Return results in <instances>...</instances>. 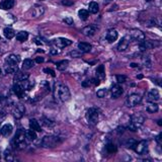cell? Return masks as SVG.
Wrapping results in <instances>:
<instances>
[{
  "label": "cell",
  "instance_id": "cell-26",
  "mask_svg": "<svg viewBox=\"0 0 162 162\" xmlns=\"http://www.w3.org/2000/svg\"><path fill=\"white\" fill-rule=\"evenodd\" d=\"M68 65H69V61H67V60L60 61V62L57 63V69L60 71H64L68 68Z\"/></svg>",
  "mask_w": 162,
  "mask_h": 162
},
{
  "label": "cell",
  "instance_id": "cell-18",
  "mask_svg": "<svg viewBox=\"0 0 162 162\" xmlns=\"http://www.w3.org/2000/svg\"><path fill=\"white\" fill-rule=\"evenodd\" d=\"M96 30H97V28L95 27V25H88V27L83 28L82 33L86 37H91V36H93L95 33H96Z\"/></svg>",
  "mask_w": 162,
  "mask_h": 162
},
{
  "label": "cell",
  "instance_id": "cell-36",
  "mask_svg": "<svg viewBox=\"0 0 162 162\" xmlns=\"http://www.w3.org/2000/svg\"><path fill=\"white\" fill-rule=\"evenodd\" d=\"M4 156H5V160H7V161L13 160V157H12V154H11L10 150H6V151H5Z\"/></svg>",
  "mask_w": 162,
  "mask_h": 162
},
{
  "label": "cell",
  "instance_id": "cell-2",
  "mask_svg": "<svg viewBox=\"0 0 162 162\" xmlns=\"http://www.w3.org/2000/svg\"><path fill=\"white\" fill-rule=\"evenodd\" d=\"M144 121H145V118H144L142 115L137 114V115H132L131 122H130V124H129V129L133 132L137 131V130L143 125Z\"/></svg>",
  "mask_w": 162,
  "mask_h": 162
},
{
  "label": "cell",
  "instance_id": "cell-20",
  "mask_svg": "<svg viewBox=\"0 0 162 162\" xmlns=\"http://www.w3.org/2000/svg\"><path fill=\"white\" fill-rule=\"evenodd\" d=\"M12 130H13L12 126H11L10 124H6V125H4L1 128V130H0V134L2 136H4V137H8V136L12 133Z\"/></svg>",
  "mask_w": 162,
  "mask_h": 162
},
{
  "label": "cell",
  "instance_id": "cell-21",
  "mask_svg": "<svg viewBox=\"0 0 162 162\" xmlns=\"http://www.w3.org/2000/svg\"><path fill=\"white\" fill-rule=\"evenodd\" d=\"M160 98V94L157 89H152L148 93V100L150 101H157Z\"/></svg>",
  "mask_w": 162,
  "mask_h": 162
},
{
  "label": "cell",
  "instance_id": "cell-10",
  "mask_svg": "<svg viewBox=\"0 0 162 162\" xmlns=\"http://www.w3.org/2000/svg\"><path fill=\"white\" fill-rule=\"evenodd\" d=\"M13 92H14V94H15L17 97L22 98L24 96L25 89H24V87L22 86V84L20 82H15V83H14V86H13Z\"/></svg>",
  "mask_w": 162,
  "mask_h": 162
},
{
  "label": "cell",
  "instance_id": "cell-35",
  "mask_svg": "<svg viewBox=\"0 0 162 162\" xmlns=\"http://www.w3.org/2000/svg\"><path fill=\"white\" fill-rule=\"evenodd\" d=\"M106 93H108V90H106L105 88H101V89H99V90L96 92V95H97V97L103 98L106 95Z\"/></svg>",
  "mask_w": 162,
  "mask_h": 162
},
{
  "label": "cell",
  "instance_id": "cell-49",
  "mask_svg": "<svg viewBox=\"0 0 162 162\" xmlns=\"http://www.w3.org/2000/svg\"><path fill=\"white\" fill-rule=\"evenodd\" d=\"M112 1H114V0H105V3L108 4V3H109V2H112Z\"/></svg>",
  "mask_w": 162,
  "mask_h": 162
},
{
  "label": "cell",
  "instance_id": "cell-37",
  "mask_svg": "<svg viewBox=\"0 0 162 162\" xmlns=\"http://www.w3.org/2000/svg\"><path fill=\"white\" fill-rule=\"evenodd\" d=\"M127 79V77L125 76V75H118L117 76V81L118 83H123V82H125Z\"/></svg>",
  "mask_w": 162,
  "mask_h": 162
},
{
  "label": "cell",
  "instance_id": "cell-11",
  "mask_svg": "<svg viewBox=\"0 0 162 162\" xmlns=\"http://www.w3.org/2000/svg\"><path fill=\"white\" fill-rule=\"evenodd\" d=\"M24 112H25V108H24V105H16L15 108L13 109V115L16 118H22Z\"/></svg>",
  "mask_w": 162,
  "mask_h": 162
},
{
  "label": "cell",
  "instance_id": "cell-23",
  "mask_svg": "<svg viewBox=\"0 0 162 162\" xmlns=\"http://www.w3.org/2000/svg\"><path fill=\"white\" fill-rule=\"evenodd\" d=\"M30 128L36 132H42V128H40L39 122L37 120H34V118H31L30 121Z\"/></svg>",
  "mask_w": 162,
  "mask_h": 162
},
{
  "label": "cell",
  "instance_id": "cell-51",
  "mask_svg": "<svg viewBox=\"0 0 162 162\" xmlns=\"http://www.w3.org/2000/svg\"><path fill=\"white\" fill-rule=\"evenodd\" d=\"M0 75H1V69H0Z\"/></svg>",
  "mask_w": 162,
  "mask_h": 162
},
{
  "label": "cell",
  "instance_id": "cell-24",
  "mask_svg": "<svg viewBox=\"0 0 162 162\" xmlns=\"http://www.w3.org/2000/svg\"><path fill=\"white\" fill-rule=\"evenodd\" d=\"M4 69H5V72H6V73H15V72H17V65L7 64V63H5Z\"/></svg>",
  "mask_w": 162,
  "mask_h": 162
},
{
  "label": "cell",
  "instance_id": "cell-40",
  "mask_svg": "<svg viewBox=\"0 0 162 162\" xmlns=\"http://www.w3.org/2000/svg\"><path fill=\"white\" fill-rule=\"evenodd\" d=\"M62 4L67 5V6H70V5L73 4V1H72V0H62Z\"/></svg>",
  "mask_w": 162,
  "mask_h": 162
},
{
  "label": "cell",
  "instance_id": "cell-22",
  "mask_svg": "<svg viewBox=\"0 0 162 162\" xmlns=\"http://www.w3.org/2000/svg\"><path fill=\"white\" fill-rule=\"evenodd\" d=\"M78 49L79 51H81L82 53H88L91 50V45L88 44V43H79L78 44Z\"/></svg>",
  "mask_w": 162,
  "mask_h": 162
},
{
  "label": "cell",
  "instance_id": "cell-6",
  "mask_svg": "<svg viewBox=\"0 0 162 162\" xmlns=\"http://www.w3.org/2000/svg\"><path fill=\"white\" fill-rule=\"evenodd\" d=\"M141 101H142L141 95H139L137 93H133L131 95H129L128 98H127V105L130 106V108H133V106H136L139 103H141Z\"/></svg>",
  "mask_w": 162,
  "mask_h": 162
},
{
  "label": "cell",
  "instance_id": "cell-45",
  "mask_svg": "<svg viewBox=\"0 0 162 162\" xmlns=\"http://www.w3.org/2000/svg\"><path fill=\"white\" fill-rule=\"evenodd\" d=\"M135 144H136V141L135 140H131V141L128 142V144H127V145H128V147H131V148H133Z\"/></svg>",
  "mask_w": 162,
  "mask_h": 162
},
{
  "label": "cell",
  "instance_id": "cell-16",
  "mask_svg": "<svg viewBox=\"0 0 162 162\" xmlns=\"http://www.w3.org/2000/svg\"><path fill=\"white\" fill-rule=\"evenodd\" d=\"M118 37V34L115 30H109L108 33H106V36H105L109 43H114L115 40H117Z\"/></svg>",
  "mask_w": 162,
  "mask_h": 162
},
{
  "label": "cell",
  "instance_id": "cell-47",
  "mask_svg": "<svg viewBox=\"0 0 162 162\" xmlns=\"http://www.w3.org/2000/svg\"><path fill=\"white\" fill-rule=\"evenodd\" d=\"M156 141L158 142V144H161V134L158 135L157 137H156Z\"/></svg>",
  "mask_w": 162,
  "mask_h": 162
},
{
  "label": "cell",
  "instance_id": "cell-38",
  "mask_svg": "<svg viewBox=\"0 0 162 162\" xmlns=\"http://www.w3.org/2000/svg\"><path fill=\"white\" fill-rule=\"evenodd\" d=\"M63 21L65 22V24H73V18L72 17H65L64 19H63Z\"/></svg>",
  "mask_w": 162,
  "mask_h": 162
},
{
  "label": "cell",
  "instance_id": "cell-12",
  "mask_svg": "<svg viewBox=\"0 0 162 162\" xmlns=\"http://www.w3.org/2000/svg\"><path fill=\"white\" fill-rule=\"evenodd\" d=\"M129 45H130V37H123L122 40L118 43V51H120V52L125 51L126 49H128Z\"/></svg>",
  "mask_w": 162,
  "mask_h": 162
},
{
  "label": "cell",
  "instance_id": "cell-7",
  "mask_svg": "<svg viewBox=\"0 0 162 162\" xmlns=\"http://www.w3.org/2000/svg\"><path fill=\"white\" fill-rule=\"evenodd\" d=\"M133 149H134L135 152L138 153V154H144V153L147 152V150H148V144H147L146 141L136 142Z\"/></svg>",
  "mask_w": 162,
  "mask_h": 162
},
{
  "label": "cell",
  "instance_id": "cell-13",
  "mask_svg": "<svg viewBox=\"0 0 162 162\" xmlns=\"http://www.w3.org/2000/svg\"><path fill=\"white\" fill-rule=\"evenodd\" d=\"M45 12V8L43 6H40V5H34L33 7V9H31V15L34 17H40L42 16L43 14Z\"/></svg>",
  "mask_w": 162,
  "mask_h": 162
},
{
  "label": "cell",
  "instance_id": "cell-1",
  "mask_svg": "<svg viewBox=\"0 0 162 162\" xmlns=\"http://www.w3.org/2000/svg\"><path fill=\"white\" fill-rule=\"evenodd\" d=\"M55 96H58V98L63 101V102H66L70 99V90L66 85L60 84V83H56L55 84Z\"/></svg>",
  "mask_w": 162,
  "mask_h": 162
},
{
  "label": "cell",
  "instance_id": "cell-32",
  "mask_svg": "<svg viewBox=\"0 0 162 162\" xmlns=\"http://www.w3.org/2000/svg\"><path fill=\"white\" fill-rule=\"evenodd\" d=\"M34 66V61L31 59H25L22 63V68L24 69H31Z\"/></svg>",
  "mask_w": 162,
  "mask_h": 162
},
{
  "label": "cell",
  "instance_id": "cell-25",
  "mask_svg": "<svg viewBox=\"0 0 162 162\" xmlns=\"http://www.w3.org/2000/svg\"><path fill=\"white\" fill-rule=\"evenodd\" d=\"M96 76L98 79H103L105 77V66L99 65L96 69Z\"/></svg>",
  "mask_w": 162,
  "mask_h": 162
},
{
  "label": "cell",
  "instance_id": "cell-44",
  "mask_svg": "<svg viewBox=\"0 0 162 162\" xmlns=\"http://www.w3.org/2000/svg\"><path fill=\"white\" fill-rule=\"evenodd\" d=\"M43 62H44V58H42V57H37L36 61H34V63H37V64L43 63Z\"/></svg>",
  "mask_w": 162,
  "mask_h": 162
},
{
  "label": "cell",
  "instance_id": "cell-19",
  "mask_svg": "<svg viewBox=\"0 0 162 162\" xmlns=\"http://www.w3.org/2000/svg\"><path fill=\"white\" fill-rule=\"evenodd\" d=\"M20 61V57L18 55H14V54H11L9 55L6 60H5V63H7V64H14V65H17L19 63Z\"/></svg>",
  "mask_w": 162,
  "mask_h": 162
},
{
  "label": "cell",
  "instance_id": "cell-8",
  "mask_svg": "<svg viewBox=\"0 0 162 162\" xmlns=\"http://www.w3.org/2000/svg\"><path fill=\"white\" fill-rule=\"evenodd\" d=\"M52 43H53V45L58 49L66 48V47H68V46H70L72 44V42L70 40L64 39V37H59V39L53 40V42H52Z\"/></svg>",
  "mask_w": 162,
  "mask_h": 162
},
{
  "label": "cell",
  "instance_id": "cell-9",
  "mask_svg": "<svg viewBox=\"0 0 162 162\" xmlns=\"http://www.w3.org/2000/svg\"><path fill=\"white\" fill-rule=\"evenodd\" d=\"M130 39H133L134 40H137V42L141 43L145 40V34H144L143 31H141L140 30H132L130 31Z\"/></svg>",
  "mask_w": 162,
  "mask_h": 162
},
{
  "label": "cell",
  "instance_id": "cell-4",
  "mask_svg": "<svg viewBox=\"0 0 162 162\" xmlns=\"http://www.w3.org/2000/svg\"><path fill=\"white\" fill-rule=\"evenodd\" d=\"M98 118H99V112H98V111L95 108L89 109L87 112H86V118H87V122L92 126H94L97 124Z\"/></svg>",
  "mask_w": 162,
  "mask_h": 162
},
{
  "label": "cell",
  "instance_id": "cell-27",
  "mask_svg": "<svg viewBox=\"0 0 162 162\" xmlns=\"http://www.w3.org/2000/svg\"><path fill=\"white\" fill-rule=\"evenodd\" d=\"M28 37V31H19L18 34H16V40H18V42H24V40H27Z\"/></svg>",
  "mask_w": 162,
  "mask_h": 162
},
{
  "label": "cell",
  "instance_id": "cell-43",
  "mask_svg": "<svg viewBox=\"0 0 162 162\" xmlns=\"http://www.w3.org/2000/svg\"><path fill=\"white\" fill-rule=\"evenodd\" d=\"M60 53V50H58V48H53V49H51V54L52 55H57V54H59Z\"/></svg>",
  "mask_w": 162,
  "mask_h": 162
},
{
  "label": "cell",
  "instance_id": "cell-48",
  "mask_svg": "<svg viewBox=\"0 0 162 162\" xmlns=\"http://www.w3.org/2000/svg\"><path fill=\"white\" fill-rule=\"evenodd\" d=\"M5 100V97L2 94H0V103H2Z\"/></svg>",
  "mask_w": 162,
  "mask_h": 162
},
{
  "label": "cell",
  "instance_id": "cell-50",
  "mask_svg": "<svg viewBox=\"0 0 162 162\" xmlns=\"http://www.w3.org/2000/svg\"><path fill=\"white\" fill-rule=\"evenodd\" d=\"M158 125H159V126H161V125H162V123H161V121H158Z\"/></svg>",
  "mask_w": 162,
  "mask_h": 162
},
{
  "label": "cell",
  "instance_id": "cell-31",
  "mask_svg": "<svg viewBox=\"0 0 162 162\" xmlns=\"http://www.w3.org/2000/svg\"><path fill=\"white\" fill-rule=\"evenodd\" d=\"M147 111L149 112H156L158 111V105L157 103H155L154 101H152V102H149L148 105H147Z\"/></svg>",
  "mask_w": 162,
  "mask_h": 162
},
{
  "label": "cell",
  "instance_id": "cell-46",
  "mask_svg": "<svg viewBox=\"0 0 162 162\" xmlns=\"http://www.w3.org/2000/svg\"><path fill=\"white\" fill-rule=\"evenodd\" d=\"M90 83H91V81L86 80V81H84V82L82 83V85L84 86V87H86V86H89V85H90Z\"/></svg>",
  "mask_w": 162,
  "mask_h": 162
},
{
  "label": "cell",
  "instance_id": "cell-5",
  "mask_svg": "<svg viewBox=\"0 0 162 162\" xmlns=\"http://www.w3.org/2000/svg\"><path fill=\"white\" fill-rule=\"evenodd\" d=\"M61 141H59V138L58 137L47 136V137H44V139L42 140V145L44 147H55Z\"/></svg>",
  "mask_w": 162,
  "mask_h": 162
},
{
  "label": "cell",
  "instance_id": "cell-42",
  "mask_svg": "<svg viewBox=\"0 0 162 162\" xmlns=\"http://www.w3.org/2000/svg\"><path fill=\"white\" fill-rule=\"evenodd\" d=\"M90 81H91L92 83H93L94 85H99L100 84V80L98 79V78H97V79H96V78H93V79L90 80Z\"/></svg>",
  "mask_w": 162,
  "mask_h": 162
},
{
  "label": "cell",
  "instance_id": "cell-39",
  "mask_svg": "<svg viewBox=\"0 0 162 162\" xmlns=\"http://www.w3.org/2000/svg\"><path fill=\"white\" fill-rule=\"evenodd\" d=\"M44 124L46 126H49V127H52V126H54V123L52 121H50V120H48V118H44Z\"/></svg>",
  "mask_w": 162,
  "mask_h": 162
},
{
  "label": "cell",
  "instance_id": "cell-3",
  "mask_svg": "<svg viewBox=\"0 0 162 162\" xmlns=\"http://www.w3.org/2000/svg\"><path fill=\"white\" fill-rule=\"evenodd\" d=\"M25 139H27V137H25V132L20 129L16 132L11 144L13 145L14 148H18V147L25 145Z\"/></svg>",
  "mask_w": 162,
  "mask_h": 162
},
{
  "label": "cell",
  "instance_id": "cell-28",
  "mask_svg": "<svg viewBox=\"0 0 162 162\" xmlns=\"http://www.w3.org/2000/svg\"><path fill=\"white\" fill-rule=\"evenodd\" d=\"M3 33H4L5 37H6V39H8V40H11L12 37H14V36H15V31H14L12 28H4Z\"/></svg>",
  "mask_w": 162,
  "mask_h": 162
},
{
  "label": "cell",
  "instance_id": "cell-29",
  "mask_svg": "<svg viewBox=\"0 0 162 162\" xmlns=\"http://www.w3.org/2000/svg\"><path fill=\"white\" fill-rule=\"evenodd\" d=\"M88 9H89V12L90 13H97L98 10H99V6L96 2L92 1L89 3V6H88Z\"/></svg>",
  "mask_w": 162,
  "mask_h": 162
},
{
  "label": "cell",
  "instance_id": "cell-52",
  "mask_svg": "<svg viewBox=\"0 0 162 162\" xmlns=\"http://www.w3.org/2000/svg\"><path fill=\"white\" fill-rule=\"evenodd\" d=\"M146 1H148V2H149V1H151V0H146Z\"/></svg>",
  "mask_w": 162,
  "mask_h": 162
},
{
  "label": "cell",
  "instance_id": "cell-30",
  "mask_svg": "<svg viewBox=\"0 0 162 162\" xmlns=\"http://www.w3.org/2000/svg\"><path fill=\"white\" fill-rule=\"evenodd\" d=\"M25 137H27L30 141H34L37 139V133L36 131H34V130H28L27 132H25Z\"/></svg>",
  "mask_w": 162,
  "mask_h": 162
},
{
  "label": "cell",
  "instance_id": "cell-15",
  "mask_svg": "<svg viewBox=\"0 0 162 162\" xmlns=\"http://www.w3.org/2000/svg\"><path fill=\"white\" fill-rule=\"evenodd\" d=\"M30 75L28 73H24V72H15V75H14V83L15 82H21V81H24L28 79Z\"/></svg>",
  "mask_w": 162,
  "mask_h": 162
},
{
  "label": "cell",
  "instance_id": "cell-34",
  "mask_svg": "<svg viewBox=\"0 0 162 162\" xmlns=\"http://www.w3.org/2000/svg\"><path fill=\"white\" fill-rule=\"evenodd\" d=\"M106 151L109 153H115V152H117V147H115V145H114V144L109 143L106 145Z\"/></svg>",
  "mask_w": 162,
  "mask_h": 162
},
{
  "label": "cell",
  "instance_id": "cell-41",
  "mask_svg": "<svg viewBox=\"0 0 162 162\" xmlns=\"http://www.w3.org/2000/svg\"><path fill=\"white\" fill-rule=\"evenodd\" d=\"M44 72H45V73H47V74H51L52 76L55 77V72L52 70V69H48V68L47 69H44Z\"/></svg>",
  "mask_w": 162,
  "mask_h": 162
},
{
  "label": "cell",
  "instance_id": "cell-17",
  "mask_svg": "<svg viewBox=\"0 0 162 162\" xmlns=\"http://www.w3.org/2000/svg\"><path fill=\"white\" fill-rule=\"evenodd\" d=\"M14 4H15V2H14V0H2V2L0 3V8L3 10H8V9H11Z\"/></svg>",
  "mask_w": 162,
  "mask_h": 162
},
{
  "label": "cell",
  "instance_id": "cell-33",
  "mask_svg": "<svg viewBox=\"0 0 162 162\" xmlns=\"http://www.w3.org/2000/svg\"><path fill=\"white\" fill-rule=\"evenodd\" d=\"M78 15H79V17L82 20H86L89 16V12L85 9H81L79 10V12H78Z\"/></svg>",
  "mask_w": 162,
  "mask_h": 162
},
{
  "label": "cell",
  "instance_id": "cell-14",
  "mask_svg": "<svg viewBox=\"0 0 162 162\" xmlns=\"http://www.w3.org/2000/svg\"><path fill=\"white\" fill-rule=\"evenodd\" d=\"M122 94H123V88H122L118 84L112 85V98L120 97Z\"/></svg>",
  "mask_w": 162,
  "mask_h": 162
}]
</instances>
